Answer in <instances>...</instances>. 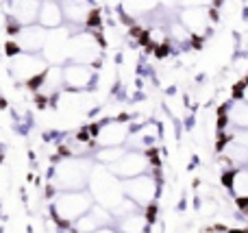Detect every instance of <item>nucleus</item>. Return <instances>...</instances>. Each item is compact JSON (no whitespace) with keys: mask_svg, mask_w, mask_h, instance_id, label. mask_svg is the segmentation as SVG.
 Returning <instances> with one entry per match:
<instances>
[{"mask_svg":"<svg viewBox=\"0 0 248 233\" xmlns=\"http://www.w3.org/2000/svg\"><path fill=\"white\" fill-rule=\"evenodd\" d=\"M63 11H61V4L57 0H42L39 2V11H37V24L46 31L59 29L63 26Z\"/></svg>","mask_w":248,"mask_h":233,"instance_id":"2eb2a0df","label":"nucleus"},{"mask_svg":"<svg viewBox=\"0 0 248 233\" xmlns=\"http://www.w3.org/2000/svg\"><path fill=\"white\" fill-rule=\"evenodd\" d=\"M48 31L42 29L39 24H29L20 26L17 33L13 35V44L17 46L20 52H42L44 42H46Z\"/></svg>","mask_w":248,"mask_h":233,"instance_id":"f8f14e48","label":"nucleus"},{"mask_svg":"<svg viewBox=\"0 0 248 233\" xmlns=\"http://www.w3.org/2000/svg\"><path fill=\"white\" fill-rule=\"evenodd\" d=\"M100 59V39L94 33H72L65 46V61L68 63L94 65Z\"/></svg>","mask_w":248,"mask_h":233,"instance_id":"39448f33","label":"nucleus"},{"mask_svg":"<svg viewBox=\"0 0 248 233\" xmlns=\"http://www.w3.org/2000/svg\"><path fill=\"white\" fill-rule=\"evenodd\" d=\"M70 35H72V31L65 29V26L48 31L46 42H44V48H42V55L46 59V63L59 65L61 61H65V46H68Z\"/></svg>","mask_w":248,"mask_h":233,"instance_id":"9b49d317","label":"nucleus"},{"mask_svg":"<svg viewBox=\"0 0 248 233\" xmlns=\"http://www.w3.org/2000/svg\"><path fill=\"white\" fill-rule=\"evenodd\" d=\"M166 105H168V111H170L174 118H181V116H183L185 105H183V100H181V94H176V92H174V94H168Z\"/></svg>","mask_w":248,"mask_h":233,"instance_id":"5701e85b","label":"nucleus"},{"mask_svg":"<svg viewBox=\"0 0 248 233\" xmlns=\"http://www.w3.org/2000/svg\"><path fill=\"white\" fill-rule=\"evenodd\" d=\"M222 122H227V124L233 126L235 131H248V105L235 96V98L224 107Z\"/></svg>","mask_w":248,"mask_h":233,"instance_id":"f3484780","label":"nucleus"},{"mask_svg":"<svg viewBox=\"0 0 248 233\" xmlns=\"http://www.w3.org/2000/svg\"><path fill=\"white\" fill-rule=\"evenodd\" d=\"M229 190L233 199H237L242 205L248 203V168H237L229 172Z\"/></svg>","mask_w":248,"mask_h":233,"instance_id":"6ab92c4d","label":"nucleus"},{"mask_svg":"<svg viewBox=\"0 0 248 233\" xmlns=\"http://www.w3.org/2000/svg\"><path fill=\"white\" fill-rule=\"evenodd\" d=\"M61 11H63V20L74 29V26L87 24V17L94 11V4L90 0H63Z\"/></svg>","mask_w":248,"mask_h":233,"instance_id":"4468645a","label":"nucleus"},{"mask_svg":"<svg viewBox=\"0 0 248 233\" xmlns=\"http://www.w3.org/2000/svg\"><path fill=\"white\" fill-rule=\"evenodd\" d=\"M150 227V218L144 209L131 214V216H124L120 220H116V231L118 233H148Z\"/></svg>","mask_w":248,"mask_h":233,"instance_id":"a211bd4d","label":"nucleus"},{"mask_svg":"<svg viewBox=\"0 0 248 233\" xmlns=\"http://www.w3.org/2000/svg\"><path fill=\"white\" fill-rule=\"evenodd\" d=\"M48 70V63L37 52H17L11 57V72L20 83L35 87V83L42 78V74Z\"/></svg>","mask_w":248,"mask_h":233,"instance_id":"423d86ee","label":"nucleus"},{"mask_svg":"<svg viewBox=\"0 0 248 233\" xmlns=\"http://www.w3.org/2000/svg\"><path fill=\"white\" fill-rule=\"evenodd\" d=\"M87 186H90V190L87 192L92 194L94 203L100 205V207H105V209H109V212H111V209L124 199L122 181L107 168V166L94 164V168H92V172H90V181H87Z\"/></svg>","mask_w":248,"mask_h":233,"instance_id":"f03ea898","label":"nucleus"},{"mask_svg":"<svg viewBox=\"0 0 248 233\" xmlns=\"http://www.w3.org/2000/svg\"><path fill=\"white\" fill-rule=\"evenodd\" d=\"M133 126L126 120H107L103 124H98L96 129H92V140L98 148H116V146H124L131 135Z\"/></svg>","mask_w":248,"mask_h":233,"instance_id":"0eeeda50","label":"nucleus"},{"mask_svg":"<svg viewBox=\"0 0 248 233\" xmlns=\"http://www.w3.org/2000/svg\"><path fill=\"white\" fill-rule=\"evenodd\" d=\"M92 168H94V159L90 157H61L50 172L48 190H52L55 194L85 190Z\"/></svg>","mask_w":248,"mask_h":233,"instance_id":"f257e3e1","label":"nucleus"},{"mask_svg":"<svg viewBox=\"0 0 248 233\" xmlns=\"http://www.w3.org/2000/svg\"><path fill=\"white\" fill-rule=\"evenodd\" d=\"M113 216L109 209L100 207V205H92V209L85 214V216H81L77 222L72 225V229L77 233H94L98 229H105V227H113Z\"/></svg>","mask_w":248,"mask_h":233,"instance_id":"ddd939ff","label":"nucleus"},{"mask_svg":"<svg viewBox=\"0 0 248 233\" xmlns=\"http://www.w3.org/2000/svg\"><path fill=\"white\" fill-rule=\"evenodd\" d=\"M237 98H242L248 105V81H244L240 87H237Z\"/></svg>","mask_w":248,"mask_h":233,"instance_id":"393cba45","label":"nucleus"},{"mask_svg":"<svg viewBox=\"0 0 248 233\" xmlns=\"http://www.w3.org/2000/svg\"><path fill=\"white\" fill-rule=\"evenodd\" d=\"M94 205V199L87 190L78 192H57L52 196V216L57 225H74L81 216H85Z\"/></svg>","mask_w":248,"mask_h":233,"instance_id":"7ed1b4c3","label":"nucleus"},{"mask_svg":"<svg viewBox=\"0 0 248 233\" xmlns=\"http://www.w3.org/2000/svg\"><path fill=\"white\" fill-rule=\"evenodd\" d=\"M61 74H63V87L68 92H85L96 81L94 65L85 63H65L61 68Z\"/></svg>","mask_w":248,"mask_h":233,"instance_id":"9d476101","label":"nucleus"},{"mask_svg":"<svg viewBox=\"0 0 248 233\" xmlns=\"http://www.w3.org/2000/svg\"><path fill=\"white\" fill-rule=\"evenodd\" d=\"M168 39L174 42V44H181V46H187V44H192L194 37L189 35V31L179 22V17H176V20H170V24H168Z\"/></svg>","mask_w":248,"mask_h":233,"instance_id":"4be33fe9","label":"nucleus"},{"mask_svg":"<svg viewBox=\"0 0 248 233\" xmlns=\"http://www.w3.org/2000/svg\"><path fill=\"white\" fill-rule=\"evenodd\" d=\"M122 11L131 17H146L157 11V0H122Z\"/></svg>","mask_w":248,"mask_h":233,"instance_id":"aec40b11","label":"nucleus"},{"mask_svg":"<svg viewBox=\"0 0 248 233\" xmlns=\"http://www.w3.org/2000/svg\"><path fill=\"white\" fill-rule=\"evenodd\" d=\"M94 233H118L113 227H105V229H98V231H94Z\"/></svg>","mask_w":248,"mask_h":233,"instance_id":"a878e982","label":"nucleus"},{"mask_svg":"<svg viewBox=\"0 0 248 233\" xmlns=\"http://www.w3.org/2000/svg\"><path fill=\"white\" fill-rule=\"evenodd\" d=\"M153 157L150 153H140V151H126L122 155L120 161L111 166V172L116 174L120 181H126V179H133V177H140V174H146V172H153Z\"/></svg>","mask_w":248,"mask_h":233,"instance_id":"6e6552de","label":"nucleus"},{"mask_svg":"<svg viewBox=\"0 0 248 233\" xmlns=\"http://www.w3.org/2000/svg\"><path fill=\"white\" fill-rule=\"evenodd\" d=\"M216 0H179L181 9H196V7H214Z\"/></svg>","mask_w":248,"mask_h":233,"instance_id":"b1692460","label":"nucleus"},{"mask_svg":"<svg viewBox=\"0 0 248 233\" xmlns=\"http://www.w3.org/2000/svg\"><path fill=\"white\" fill-rule=\"evenodd\" d=\"M39 0H11V22L17 26H29L37 22Z\"/></svg>","mask_w":248,"mask_h":233,"instance_id":"dca6fc26","label":"nucleus"},{"mask_svg":"<svg viewBox=\"0 0 248 233\" xmlns=\"http://www.w3.org/2000/svg\"><path fill=\"white\" fill-rule=\"evenodd\" d=\"M126 153V148L124 146H116V148H98V151L94 153V161L100 166H107V168H111L116 161L122 159V155Z\"/></svg>","mask_w":248,"mask_h":233,"instance_id":"412c9836","label":"nucleus"},{"mask_svg":"<svg viewBox=\"0 0 248 233\" xmlns=\"http://www.w3.org/2000/svg\"><path fill=\"white\" fill-rule=\"evenodd\" d=\"M122 192L124 199L133 201L140 209H153V205L157 203L159 196V179L155 172H146L140 177H133L122 181Z\"/></svg>","mask_w":248,"mask_h":233,"instance_id":"20e7f679","label":"nucleus"},{"mask_svg":"<svg viewBox=\"0 0 248 233\" xmlns=\"http://www.w3.org/2000/svg\"><path fill=\"white\" fill-rule=\"evenodd\" d=\"M179 22L189 31L192 37H205L214 26V9L196 7V9H181Z\"/></svg>","mask_w":248,"mask_h":233,"instance_id":"1a4fd4ad","label":"nucleus"}]
</instances>
